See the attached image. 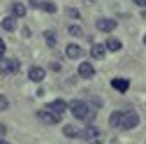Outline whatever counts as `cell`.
I'll use <instances>...</instances> for the list:
<instances>
[{
    "label": "cell",
    "instance_id": "cell-6",
    "mask_svg": "<svg viewBox=\"0 0 146 144\" xmlns=\"http://www.w3.org/2000/svg\"><path fill=\"white\" fill-rule=\"evenodd\" d=\"M49 109H51L53 114H58V116H65L67 102H65V100H53V102H49Z\"/></svg>",
    "mask_w": 146,
    "mask_h": 144
},
{
    "label": "cell",
    "instance_id": "cell-3",
    "mask_svg": "<svg viewBox=\"0 0 146 144\" xmlns=\"http://www.w3.org/2000/svg\"><path fill=\"white\" fill-rule=\"evenodd\" d=\"M16 70H19L16 58H0V75H14Z\"/></svg>",
    "mask_w": 146,
    "mask_h": 144
},
{
    "label": "cell",
    "instance_id": "cell-25",
    "mask_svg": "<svg viewBox=\"0 0 146 144\" xmlns=\"http://www.w3.org/2000/svg\"><path fill=\"white\" fill-rule=\"evenodd\" d=\"M0 144H7V142H3V139H0Z\"/></svg>",
    "mask_w": 146,
    "mask_h": 144
},
{
    "label": "cell",
    "instance_id": "cell-9",
    "mask_svg": "<svg viewBox=\"0 0 146 144\" xmlns=\"http://www.w3.org/2000/svg\"><path fill=\"white\" fill-rule=\"evenodd\" d=\"M65 53H67V58H74V61H79V58L84 56V49H81L79 44H67Z\"/></svg>",
    "mask_w": 146,
    "mask_h": 144
},
{
    "label": "cell",
    "instance_id": "cell-16",
    "mask_svg": "<svg viewBox=\"0 0 146 144\" xmlns=\"http://www.w3.org/2000/svg\"><path fill=\"white\" fill-rule=\"evenodd\" d=\"M104 47H107V51H121V49H123V42H121V40H114V37H109Z\"/></svg>",
    "mask_w": 146,
    "mask_h": 144
},
{
    "label": "cell",
    "instance_id": "cell-23",
    "mask_svg": "<svg viewBox=\"0 0 146 144\" xmlns=\"http://www.w3.org/2000/svg\"><path fill=\"white\" fill-rule=\"evenodd\" d=\"M135 5L137 7H146V0H135Z\"/></svg>",
    "mask_w": 146,
    "mask_h": 144
},
{
    "label": "cell",
    "instance_id": "cell-1",
    "mask_svg": "<svg viewBox=\"0 0 146 144\" xmlns=\"http://www.w3.org/2000/svg\"><path fill=\"white\" fill-rule=\"evenodd\" d=\"M67 109L72 112L74 119H79V121H84V123H93V119H95V112L90 109L84 100H72V102L67 105Z\"/></svg>",
    "mask_w": 146,
    "mask_h": 144
},
{
    "label": "cell",
    "instance_id": "cell-14",
    "mask_svg": "<svg viewBox=\"0 0 146 144\" xmlns=\"http://www.w3.org/2000/svg\"><path fill=\"white\" fill-rule=\"evenodd\" d=\"M121 123H123V112H114L109 116V125L111 128H121Z\"/></svg>",
    "mask_w": 146,
    "mask_h": 144
},
{
    "label": "cell",
    "instance_id": "cell-13",
    "mask_svg": "<svg viewBox=\"0 0 146 144\" xmlns=\"http://www.w3.org/2000/svg\"><path fill=\"white\" fill-rule=\"evenodd\" d=\"M111 86L116 88V91H121V93H125L127 88H130V81H127V79H111Z\"/></svg>",
    "mask_w": 146,
    "mask_h": 144
},
{
    "label": "cell",
    "instance_id": "cell-26",
    "mask_svg": "<svg viewBox=\"0 0 146 144\" xmlns=\"http://www.w3.org/2000/svg\"><path fill=\"white\" fill-rule=\"evenodd\" d=\"M144 44H146V35H144Z\"/></svg>",
    "mask_w": 146,
    "mask_h": 144
},
{
    "label": "cell",
    "instance_id": "cell-5",
    "mask_svg": "<svg viewBox=\"0 0 146 144\" xmlns=\"http://www.w3.org/2000/svg\"><path fill=\"white\" fill-rule=\"evenodd\" d=\"M37 119H40L42 123H46V125H56V123L60 121V116H58V114H53L49 107H46V109H40V112H37Z\"/></svg>",
    "mask_w": 146,
    "mask_h": 144
},
{
    "label": "cell",
    "instance_id": "cell-20",
    "mask_svg": "<svg viewBox=\"0 0 146 144\" xmlns=\"http://www.w3.org/2000/svg\"><path fill=\"white\" fill-rule=\"evenodd\" d=\"M67 30H70L72 37H81V35H84V28H81V26H70Z\"/></svg>",
    "mask_w": 146,
    "mask_h": 144
},
{
    "label": "cell",
    "instance_id": "cell-24",
    "mask_svg": "<svg viewBox=\"0 0 146 144\" xmlns=\"http://www.w3.org/2000/svg\"><path fill=\"white\" fill-rule=\"evenodd\" d=\"M5 133H7V128H5V125H0V137H5Z\"/></svg>",
    "mask_w": 146,
    "mask_h": 144
},
{
    "label": "cell",
    "instance_id": "cell-19",
    "mask_svg": "<svg viewBox=\"0 0 146 144\" xmlns=\"http://www.w3.org/2000/svg\"><path fill=\"white\" fill-rule=\"evenodd\" d=\"M42 37H44V42H46L49 47H56V33H53V30H44Z\"/></svg>",
    "mask_w": 146,
    "mask_h": 144
},
{
    "label": "cell",
    "instance_id": "cell-12",
    "mask_svg": "<svg viewBox=\"0 0 146 144\" xmlns=\"http://www.w3.org/2000/svg\"><path fill=\"white\" fill-rule=\"evenodd\" d=\"M104 53H107L104 44H93V47H90V56H93V58H104Z\"/></svg>",
    "mask_w": 146,
    "mask_h": 144
},
{
    "label": "cell",
    "instance_id": "cell-10",
    "mask_svg": "<svg viewBox=\"0 0 146 144\" xmlns=\"http://www.w3.org/2000/svg\"><path fill=\"white\" fill-rule=\"evenodd\" d=\"M79 77L84 79H90V77H95V70L90 63H79Z\"/></svg>",
    "mask_w": 146,
    "mask_h": 144
},
{
    "label": "cell",
    "instance_id": "cell-18",
    "mask_svg": "<svg viewBox=\"0 0 146 144\" xmlns=\"http://www.w3.org/2000/svg\"><path fill=\"white\" fill-rule=\"evenodd\" d=\"M26 5H21V3H14L12 5V16H26Z\"/></svg>",
    "mask_w": 146,
    "mask_h": 144
},
{
    "label": "cell",
    "instance_id": "cell-15",
    "mask_svg": "<svg viewBox=\"0 0 146 144\" xmlns=\"http://www.w3.org/2000/svg\"><path fill=\"white\" fill-rule=\"evenodd\" d=\"M0 23H3V28H5V30H9V33H12V30H16V16H5V19L0 21Z\"/></svg>",
    "mask_w": 146,
    "mask_h": 144
},
{
    "label": "cell",
    "instance_id": "cell-7",
    "mask_svg": "<svg viewBox=\"0 0 146 144\" xmlns=\"http://www.w3.org/2000/svg\"><path fill=\"white\" fill-rule=\"evenodd\" d=\"M95 26H98V30H102V33H111V30L116 28V21H114V19H98Z\"/></svg>",
    "mask_w": 146,
    "mask_h": 144
},
{
    "label": "cell",
    "instance_id": "cell-27",
    "mask_svg": "<svg viewBox=\"0 0 146 144\" xmlns=\"http://www.w3.org/2000/svg\"><path fill=\"white\" fill-rule=\"evenodd\" d=\"M86 3H93V0H86Z\"/></svg>",
    "mask_w": 146,
    "mask_h": 144
},
{
    "label": "cell",
    "instance_id": "cell-21",
    "mask_svg": "<svg viewBox=\"0 0 146 144\" xmlns=\"http://www.w3.org/2000/svg\"><path fill=\"white\" fill-rule=\"evenodd\" d=\"M7 107H9V100H7L5 95H0V109H3V112H5V109H7Z\"/></svg>",
    "mask_w": 146,
    "mask_h": 144
},
{
    "label": "cell",
    "instance_id": "cell-2",
    "mask_svg": "<svg viewBox=\"0 0 146 144\" xmlns=\"http://www.w3.org/2000/svg\"><path fill=\"white\" fill-rule=\"evenodd\" d=\"M81 139H86L88 144H98V142L102 139V133L95 128V125H90V123H88V128L81 130Z\"/></svg>",
    "mask_w": 146,
    "mask_h": 144
},
{
    "label": "cell",
    "instance_id": "cell-11",
    "mask_svg": "<svg viewBox=\"0 0 146 144\" xmlns=\"http://www.w3.org/2000/svg\"><path fill=\"white\" fill-rule=\"evenodd\" d=\"M30 3H33V7H37V9H44V12H56L58 7L56 5H53V3H44V0H42V3H40V0H30Z\"/></svg>",
    "mask_w": 146,
    "mask_h": 144
},
{
    "label": "cell",
    "instance_id": "cell-8",
    "mask_svg": "<svg viewBox=\"0 0 146 144\" xmlns=\"http://www.w3.org/2000/svg\"><path fill=\"white\" fill-rule=\"evenodd\" d=\"M28 77H30V81H42L44 77H46V72H44V67H37V65H35V67H30L28 70Z\"/></svg>",
    "mask_w": 146,
    "mask_h": 144
},
{
    "label": "cell",
    "instance_id": "cell-17",
    "mask_svg": "<svg viewBox=\"0 0 146 144\" xmlns=\"http://www.w3.org/2000/svg\"><path fill=\"white\" fill-rule=\"evenodd\" d=\"M63 133H65V137H70V139L81 137V130H79V128H74V125H65V128H63Z\"/></svg>",
    "mask_w": 146,
    "mask_h": 144
},
{
    "label": "cell",
    "instance_id": "cell-22",
    "mask_svg": "<svg viewBox=\"0 0 146 144\" xmlns=\"http://www.w3.org/2000/svg\"><path fill=\"white\" fill-rule=\"evenodd\" d=\"M3 56H5V42L0 40V58H3Z\"/></svg>",
    "mask_w": 146,
    "mask_h": 144
},
{
    "label": "cell",
    "instance_id": "cell-4",
    "mask_svg": "<svg viewBox=\"0 0 146 144\" xmlns=\"http://www.w3.org/2000/svg\"><path fill=\"white\" fill-rule=\"evenodd\" d=\"M139 125V116L135 112H123V123H121V128L123 130H132Z\"/></svg>",
    "mask_w": 146,
    "mask_h": 144
}]
</instances>
